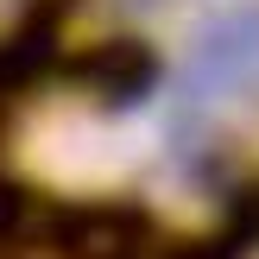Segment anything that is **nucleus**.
<instances>
[{
  "instance_id": "nucleus-1",
  "label": "nucleus",
  "mask_w": 259,
  "mask_h": 259,
  "mask_svg": "<svg viewBox=\"0 0 259 259\" xmlns=\"http://www.w3.org/2000/svg\"><path fill=\"white\" fill-rule=\"evenodd\" d=\"M228 82H259V7H240L202 38V57L190 70L196 101L228 95Z\"/></svg>"
}]
</instances>
